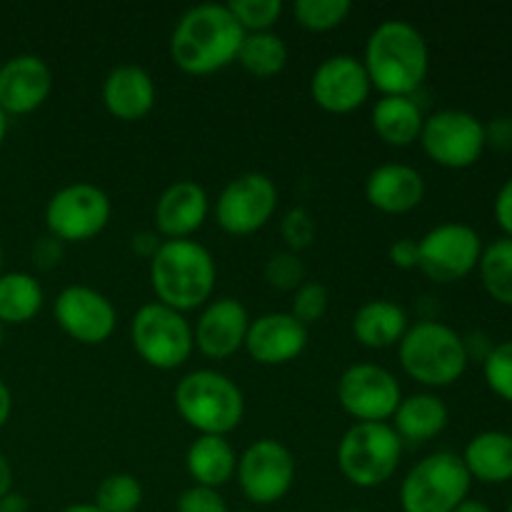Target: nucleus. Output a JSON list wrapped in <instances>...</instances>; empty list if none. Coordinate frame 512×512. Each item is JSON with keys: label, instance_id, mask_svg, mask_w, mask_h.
<instances>
[{"label": "nucleus", "instance_id": "nucleus-1", "mask_svg": "<svg viewBox=\"0 0 512 512\" xmlns=\"http://www.w3.org/2000/svg\"><path fill=\"white\" fill-rule=\"evenodd\" d=\"M245 30L228 3H200L185 10L170 35V58L183 73L208 75L238 60Z\"/></svg>", "mask_w": 512, "mask_h": 512}, {"label": "nucleus", "instance_id": "nucleus-2", "mask_svg": "<svg viewBox=\"0 0 512 512\" xmlns=\"http://www.w3.org/2000/svg\"><path fill=\"white\" fill-rule=\"evenodd\" d=\"M365 70L383 95H413L430 70L425 35L408 20H383L365 43Z\"/></svg>", "mask_w": 512, "mask_h": 512}, {"label": "nucleus", "instance_id": "nucleus-3", "mask_svg": "<svg viewBox=\"0 0 512 512\" xmlns=\"http://www.w3.org/2000/svg\"><path fill=\"white\" fill-rule=\"evenodd\" d=\"M215 275L213 255L198 240H163L150 258V285L158 303L178 313L210 303Z\"/></svg>", "mask_w": 512, "mask_h": 512}, {"label": "nucleus", "instance_id": "nucleus-4", "mask_svg": "<svg viewBox=\"0 0 512 512\" xmlns=\"http://www.w3.org/2000/svg\"><path fill=\"white\" fill-rule=\"evenodd\" d=\"M398 358L405 373L425 388H448L468 370L463 335L440 320H418L398 343Z\"/></svg>", "mask_w": 512, "mask_h": 512}, {"label": "nucleus", "instance_id": "nucleus-5", "mask_svg": "<svg viewBox=\"0 0 512 512\" xmlns=\"http://www.w3.org/2000/svg\"><path fill=\"white\" fill-rule=\"evenodd\" d=\"M175 410L200 435H228L243 423V390L218 370H193L175 385Z\"/></svg>", "mask_w": 512, "mask_h": 512}, {"label": "nucleus", "instance_id": "nucleus-6", "mask_svg": "<svg viewBox=\"0 0 512 512\" xmlns=\"http://www.w3.org/2000/svg\"><path fill=\"white\" fill-rule=\"evenodd\" d=\"M403 458V440L390 423H353L338 443L340 473L355 488L388 483Z\"/></svg>", "mask_w": 512, "mask_h": 512}, {"label": "nucleus", "instance_id": "nucleus-7", "mask_svg": "<svg viewBox=\"0 0 512 512\" xmlns=\"http://www.w3.org/2000/svg\"><path fill=\"white\" fill-rule=\"evenodd\" d=\"M473 478L465 470L463 458L450 450L425 455L405 475L400 485L403 512H453L468 500Z\"/></svg>", "mask_w": 512, "mask_h": 512}, {"label": "nucleus", "instance_id": "nucleus-8", "mask_svg": "<svg viewBox=\"0 0 512 512\" xmlns=\"http://www.w3.org/2000/svg\"><path fill=\"white\" fill-rule=\"evenodd\" d=\"M133 348L150 368L175 370L185 365L195 348L193 325L183 313L163 303L140 305L130 323Z\"/></svg>", "mask_w": 512, "mask_h": 512}, {"label": "nucleus", "instance_id": "nucleus-9", "mask_svg": "<svg viewBox=\"0 0 512 512\" xmlns=\"http://www.w3.org/2000/svg\"><path fill=\"white\" fill-rule=\"evenodd\" d=\"M418 140L433 163L450 170L473 168L488 148L483 120L458 108H443L425 115Z\"/></svg>", "mask_w": 512, "mask_h": 512}, {"label": "nucleus", "instance_id": "nucleus-10", "mask_svg": "<svg viewBox=\"0 0 512 512\" xmlns=\"http://www.w3.org/2000/svg\"><path fill=\"white\" fill-rule=\"evenodd\" d=\"M113 215L108 193L93 183H70L55 190L45 205L48 233L60 243H83L105 230Z\"/></svg>", "mask_w": 512, "mask_h": 512}, {"label": "nucleus", "instance_id": "nucleus-11", "mask_svg": "<svg viewBox=\"0 0 512 512\" xmlns=\"http://www.w3.org/2000/svg\"><path fill=\"white\" fill-rule=\"evenodd\" d=\"M483 248L473 225L440 223L418 240V268L433 283H458L478 270Z\"/></svg>", "mask_w": 512, "mask_h": 512}, {"label": "nucleus", "instance_id": "nucleus-12", "mask_svg": "<svg viewBox=\"0 0 512 512\" xmlns=\"http://www.w3.org/2000/svg\"><path fill=\"white\" fill-rule=\"evenodd\" d=\"M240 490L255 505H273L290 493L295 483V458L288 445L260 438L238 455Z\"/></svg>", "mask_w": 512, "mask_h": 512}, {"label": "nucleus", "instance_id": "nucleus-13", "mask_svg": "<svg viewBox=\"0 0 512 512\" xmlns=\"http://www.w3.org/2000/svg\"><path fill=\"white\" fill-rule=\"evenodd\" d=\"M338 400L358 423H388L398 410L403 393L390 370L375 363H355L338 380Z\"/></svg>", "mask_w": 512, "mask_h": 512}, {"label": "nucleus", "instance_id": "nucleus-14", "mask_svg": "<svg viewBox=\"0 0 512 512\" xmlns=\"http://www.w3.org/2000/svg\"><path fill=\"white\" fill-rule=\"evenodd\" d=\"M278 208V188L265 173L238 175L220 190L215 220L230 235H250L265 228Z\"/></svg>", "mask_w": 512, "mask_h": 512}, {"label": "nucleus", "instance_id": "nucleus-15", "mask_svg": "<svg viewBox=\"0 0 512 512\" xmlns=\"http://www.w3.org/2000/svg\"><path fill=\"white\" fill-rule=\"evenodd\" d=\"M53 315L63 333L83 345H100L115 333V305L88 285H68L58 293Z\"/></svg>", "mask_w": 512, "mask_h": 512}, {"label": "nucleus", "instance_id": "nucleus-16", "mask_svg": "<svg viewBox=\"0 0 512 512\" xmlns=\"http://www.w3.org/2000/svg\"><path fill=\"white\" fill-rule=\"evenodd\" d=\"M370 85L363 60L338 53L325 58L310 78V95L328 113H350L368 100Z\"/></svg>", "mask_w": 512, "mask_h": 512}, {"label": "nucleus", "instance_id": "nucleus-17", "mask_svg": "<svg viewBox=\"0 0 512 512\" xmlns=\"http://www.w3.org/2000/svg\"><path fill=\"white\" fill-rule=\"evenodd\" d=\"M53 70L40 55L20 53L0 65V108L5 115H28L48 100Z\"/></svg>", "mask_w": 512, "mask_h": 512}, {"label": "nucleus", "instance_id": "nucleus-18", "mask_svg": "<svg viewBox=\"0 0 512 512\" xmlns=\"http://www.w3.org/2000/svg\"><path fill=\"white\" fill-rule=\"evenodd\" d=\"M248 328V308L238 298H215L200 313L193 328V340L203 355L225 360L243 348Z\"/></svg>", "mask_w": 512, "mask_h": 512}, {"label": "nucleus", "instance_id": "nucleus-19", "mask_svg": "<svg viewBox=\"0 0 512 512\" xmlns=\"http://www.w3.org/2000/svg\"><path fill=\"white\" fill-rule=\"evenodd\" d=\"M308 345V328L290 313H265L250 320L245 345L260 365H285L298 358Z\"/></svg>", "mask_w": 512, "mask_h": 512}, {"label": "nucleus", "instance_id": "nucleus-20", "mask_svg": "<svg viewBox=\"0 0 512 512\" xmlns=\"http://www.w3.org/2000/svg\"><path fill=\"white\" fill-rule=\"evenodd\" d=\"M208 193L195 180H175L155 200V228L165 240L190 238L208 218Z\"/></svg>", "mask_w": 512, "mask_h": 512}, {"label": "nucleus", "instance_id": "nucleus-21", "mask_svg": "<svg viewBox=\"0 0 512 512\" xmlns=\"http://www.w3.org/2000/svg\"><path fill=\"white\" fill-rule=\"evenodd\" d=\"M365 198L380 213H410L423 203L425 178L413 165L383 163L365 178Z\"/></svg>", "mask_w": 512, "mask_h": 512}, {"label": "nucleus", "instance_id": "nucleus-22", "mask_svg": "<svg viewBox=\"0 0 512 512\" xmlns=\"http://www.w3.org/2000/svg\"><path fill=\"white\" fill-rule=\"evenodd\" d=\"M155 83L140 65H115L103 83V103L118 120H140L153 110Z\"/></svg>", "mask_w": 512, "mask_h": 512}, {"label": "nucleus", "instance_id": "nucleus-23", "mask_svg": "<svg viewBox=\"0 0 512 512\" xmlns=\"http://www.w3.org/2000/svg\"><path fill=\"white\" fill-rule=\"evenodd\" d=\"M463 465L468 475L485 485H503L512 480V433L483 430L473 435L463 450Z\"/></svg>", "mask_w": 512, "mask_h": 512}, {"label": "nucleus", "instance_id": "nucleus-24", "mask_svg": "<svg viewBox=\"0 0 512 512\" xmlns=\"http://www.w3.org/2000/svg\"><path fill=\"white\" fill-rule=\"evenodd\" d=\"M410 328L408 313L395 300L375 298L360 305L353 315V335L360 345L373 350L393 348Z\"/></svg>", "mask_w": 512, "mask_h": 512}, {"label": "nucleus", "instance_id": "nucleus-25", "mask_svg": "<svg viewBox=\"0 0 512 512\" xmlns=\"http://www.w3.org/2000/svg\"><path fill=\"white\" fill-rule=\"evenodd\" d=\"M450 410L435 393H413L400 400L393 415V430L408 443H428L448 428Z\"/></svg>", "mask_w": 512, "mask_h": 512}, {"label": "nucleus", "instance_id": "nucleus-26", "mask_svg": "<svg viewBox=\"0 0 512 512\" xmlns=\"http://www.w3.org/2000/svg\"><path fill=\"white\" fill-rule=\"evenodd\" d=\"M370 120L380 140L395 148H405L420 138L425 115L413 95H380V100H375L373 105Z\"/></svg>", "mask_w": 512, "mask_h": 512}, {"label": "nucleus", "instance_id": "nucleus-27", "mask_svg": "<svg viewBox=\"0 0 512 512\" xmlns=\"http://www.w3.org/2000/svg\"><path fill=\"white\" fill-rule=\"evenodd\" d=\"M185 468H188L190 478L195 485H205V488H215L233 480L235 468H238V455L230 445L228 438L223 435H200L193 440L185 455Z\"/></svg>", "mask_w": 512, "mask_h": 512}, {"label": "nucleus", "instance_id": "nucleus-28", "mask_svg": "<svg viewBox=\"0 0 512 512\" xmlns=\"http://www.w3.org/2000/svg\"><path fill=\"white\" fill-rule=\"evenodd\" d=\"M43 285L30 273H0V323L23 325L43 308Z\"/></svg>", "mask_w": 512, "mask_h": 512}, {"label": "nucleus", "instance_id": "nucleus-29", "mask_svg": "<svg viewBox=\"0 0 512 512\" xmlns=\"http://www.w3.org/2000/svg\"><path fill=\"white\" fill-rule=\"evenodd\" d=\"M238 63L255 78H273L288 63V45L275 30L245 33L238 50Z\"/></svg>", "mask_w": 512, "mask_h": 512}, {"label": "nucleus", "instance_id": "nucleus-30", "mask_svg": "<svg viewBox=\"0 0 512 512\" xmlns=\"http://www.w3.org/2000/svg\"><path fill=\"white\" fill-rule=\"evenodd\" d=\"M480 283L495 303L512 308V238H498L483 248L478 263Z\"/></svg>", "mask_w": 512, "mask_h": 512}, {"label": "nucleus", "instance_id": "nucleus-31", "mask_svg": "<svg viewBox=\"0 0 512 512\" xmlns=\"http://www.w3.org/2000/svg\"><path fill=\"white\" fill-rule=\"evenodd\" d=\"M143 503V485L130 473H110L95 490V508L100 512H138Z\"/></svg>", "mask_w": 512, "mask_h": 512}, {"label": "nucleus", "instance_id": "nucleus-32", "mask_svg": "<svg viewBox=\"0 0 512 512\" xmlns=\"http://www.w3.org/2000/svg\"><path fill=\"white\" fill-rule=\"evenodd\" d=\"M353 10L350 0H295L293 15L308 30H333L343 23Z\"/></svg>", "mask_w": 512, "mask_h": 512}, {"label": "nucleus", "instance_id": "nucleus-33", "mask_svg": "<svg viewBox=\"0 0 512 512\" xmlns=\"http://www.w3.org/2000/svg\"><path fill=\"white\" fill-rule=\"evenodd\" d=\"M228 8L245 33H263L273 30L285 5L283 0H230Z\"/></svg>", "mask_w": 512, "mask_h": 512}, {"label": "nucleus", "instance_id": "nucleus-34", "mask_svg": "<svg viewBox=\"0 0 512 512\" xmlns=\"http://www.w3.org/2000/svg\"><path fill=\"white\" fill-rule=\"evenodd\" d=\"M483 378L490 393L512 405V340L493 345L483 360Z\"/></svg>", "mask_w": 512, "mask_h": 512}, {"label": "nucleus", "instance_id": "nucleus-35", "mask_svg": "<svg viewBox=\"0 0 512 512\" xmlns=\"http://www.w3.org/2000/svg\"><path fill=\"white\" fill-rule=\"evenodd\" d=\"M328 310V290L318 280H305L298 290L293 293V308L290 315L308 328V325L318 323Z\"/></svg>", "mask_w": 512, "mask_h": 512}, {"label": "nucleus", "instance_id": "nucleus-36", "mask_svg": "<svg viewBox=\"0 0 512 512\" xmlns=\"http://www.w3.org/2000/svg\"><path fill=\"white\" fill-rule=\"evenodd\" d=\"M265 280L278 290H298L305 283V265L298 253H275L273 258L265 263Z\"/></svg>", "mask_w": 512, "mask_h": 512}, {"label": "nucleus", "instance_id": "nucleus-37", "mask_svg": "<svg viewBox=\"0 0 512 512\" xmlns=\"http://www.w3.org/2000/svg\"><path fill=\"white\" fill-rule=\"evenodd\" d=\"M315 233H318L315 220L305 208H290L285 213V218L280 220V235H283L290 253H298V250L308 248L315 240Z\"/></svg>", "mask_w": 512, "mask_h": 512}, {"label": "nucleus", "instance_id": "nucleus-38", "mask_svg": "<svg viewBox=\"0 0 512 512\" xmlns=\"http://www.w3.org/2000/svg\"><path fill=\"white\" fill-rule=\"evenodd\" d=\"M178 512H230V510L218 490L205 488V485H193V488L180 493Z\"/></svg>", "mask_w": 512, "mask_h": 512}, {"label": "nucleus", "instance_id": "nucleus-39", "mask_svg": "<svg viewBox=\"0 0 512 512\" xmlns=\"http://www.w3.org/2000/svg\"><path fill=\"white\" fill-rule=\"evenodd\" d=\"M493 215L505 238H512V175L500 185L498 195H495Z\"/></svg>", "mask_w": 512, "mask_h": 512}, {"label": "nucleus", "instance_id": "nucleus-40", "mask_svg": "<svg viewBox=\"0 0 512 512\" xmlns=\"http://www.w3.org/2000/svg\"><path fill=\"white\" fill-rule=\"evenodd\" d=\"M485 143L495 150H512V115H498L485 123Z\"/></svg>", "mask_w": 512, "mask_h": 512}, {"label": "nucleus", "instance_id": "nucleus-41", "mask_svg": "<svg viewBox=\"0 0 512 512\" xmlns=\"http://www.w3.org/2000/svg\"><path fill=\"white\" fill-rule=\"evenodd\" d=\"M388 258L395 268L413 270L418 268V240L400 238L388 248Z\"/></svg>", "mask_w": 512, "mask_h": 512}, {"label": "nucleus", "instance_id": "nucleus-42", "mask_svg": "<svg viewBox=\"0 0 512 512\" xmlns=\"http://www.w3.org/2000/svg\"><path fill=\"white\" fill-rule=\"evenodd\" d=\"M160 243H163V240H158V235L148 233V230H143V233L133 235V248L138 250L140 255H145V258H153L155 250H158Z\"/></svg>", "mask_w": 512, "mask_h": 512}, {"label": "nucleus", "instance_id": "nucleus-43", "mask_svg": "<svg viewBox=\"0 0 512 512\" xmlns=\"http://www.w3.org/2000/svg\"><path fill=\"white\" fill-rule=\"evenodd\" d=\"M8 493H13V468H10L8 458L0 453V500Z\"/></svg>", "mask_w": 512, "mask_h": 512}, {"label": "nucleus", "instance_id": "nucleus-44", "mask_svg": "<svg viewBox=\"0 0 512 512\" xmlns=\"http://www.w3.org/2000/svg\"><path fill=\"white\" fill-rule=\"evenodd\" d=\"M10 413H13V395H10L8 385L0 380V428L10 420Z\"/></svg>", "mask_w": 512, "mask_h": 512}, {"label": "nucleus", "instance_id": "nucleus-45", "mask_svg": "<svg viewBox=\"0 0 512 512\" xmlns=\"http://www.w3.org/2000/svg\"><path fill=\"white\" fill-rule=\"evenodd\" d=\"M28 510V500L20 493H8L0 500V512H25Z\"/></svg>", "mask_w": 512, "mask_h": 512}, {"label": "nucleus", "instance_id": "nucleus-46", "mask_svg": "<svg viewBox=\"0 0 512 512\" xmlns=\"http://www.w3.org/2000/svg\"><path fill=\"white\" fill-rule=\"evenodd\" d=\"M453 512H493V510H490L485 503H480V500L468 498V500H463V503H460Z\"/></svg>", "mask_w": 512, "mask_h": 512}, {"label": "nucleus", "instance_id": "nucleus-47", "mask_svg": "<svg viewBox=\"0 0 512 512\" xmlns=\"http://www.w3.org/2000/svg\"><path fill=\"white\" fill-rule=\"evenodd\" d=\"M60 512H100V510L95 508L93 503H78V505H70V508H65Z\"/></svg>", "mask_w": 512, "mask_h": 512}, {"label": "nucleus", "instance_id": "nucleus-48", "mask_svg": "<svg viewBox=\"0 0 512 512\" xmlns=\"http://www.w3.org/2000/svg\"><path fill=\"white\" fill-rule=\"evenodd\" d=\"M5 133H8V115H5L3 108H0V145H3Z\"/></svg>", "mask_w": 512, "mask_h": 512}, {"label": "nucleus", "instance_id": "nucleus-49", "mask_svg": "<svg viewBox=\"0 0 512 512\" xmlns=\"http://www.w3.org/2000/svg\"><path fill=\"white\" fill-rule=\"evenodd\" d=\"M0 273H3V245H0Z\"/></svg>", "mask_w": 512, "mask_h": 512}, {"label": "nucleus", "instance_id": "nucleus-50", "mask_svg": "<svg viewBox=\"0 0 512 512\" xmlns=\"http://www.w3.org/2000/svg\"><path fill=\"white\" fill-rule=\"evenodd\" d=\"M0 345H3V323H0Z\"/></svg>", "mask_w": 512, "mask_h": 512}, {"label": "nucleus", "instance_id": "nucleus-51", "mask_svg": "<svg viewBox=\"0 0 512 512\" xmlns=\"http://www.w3.org/2000/svg\"><path fill=\"white\" fill-rule=\"evenodd\" d=\"M505 512H512V495H510V503H508V510H505Z\"/></svg>", "mask_w": 512, "mask_h": 512}, {"label": "nucleus", "instance_id": "nucleus-52", "mask_svg": "<svg viewBox=\"0 0 512 512\" xmlns=\"http://www.w3.org/2000/svg\"><path fill=\"white\" fill-rule=\"evenodd\" d=\"M348 512H368V510H348Z\"/></svg>", "mask_w": 512, "mask_h": 512}, {"label": "nucleus", "instance_id": "nucleus-53", "mask_svg": "<svg viewBox=\"0 0 512 512\" xmlns=\"http://www.w3.org/2000/svg\"><path fill=\"white\" fill-rule=\"evenodd\" d=\"M235 512H250V510H235Z\"/></svg>", "mask_w": 512, "mask_h": 512}]
</instances>
